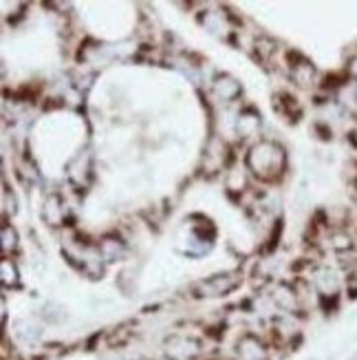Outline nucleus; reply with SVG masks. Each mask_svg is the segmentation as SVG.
Masks as SVG:
<instances>
[{"mask_svg": "<svg viewBox=\"0 0 357 360\" xmlns=\"http://www.w3.org/2000/svg\"><path fill=\"white\" fill-rule=\"evenodd\" d=\"M245 168L258 181L274 184L287 173V150L271 139H258L245 155Z\"/></svg>", "mask_w": 357, "mask_h": 360, "instance_id": "nucleus-1", "label": "nucleus"}, {"mask_svg": "<svg viewBox=\"0 0 357 360\" xmlns=\"http://www.w3.org/2000/svg\"><path fill=\"white\" fill-rule=\"evenodd\" d=\"M309 281H311L322 305H335L344 292V274L339 272V268H331V265H316Z\"/></svg>", "mask_w": 357, "mask_h": 360, "instance_id": "nucleus-2", "label": "nucleus"}, {"mask_svg": "<svg viewBox=\"0 0 357 360\" xmlns=\"http://www.w3.org/2000/svg\"><path fill=\"white\" fill-rule=\"evenodd\" d=\"M241 285V274L238 272H223V274H212L208 278H201L194 283L192 292L198 299H219V296H227Z\"/></svg>", "mask_w": 357, "mask_h": 360, "instance_id": "nucleus-3", "label": "nucleus"}, {"mask_svg": "<svg viewBox=\"0 0 357 360\" xmlns=\"http://www.w3.org/2000/svg\"><path fill=\"white\" fill-rule=\"evenodd\" d=\"M267 299L274 305V309H281V314H293V316L300 314V301H298V292L293 283L278 281V283L269 290Z\"/></svg>", "mask_w": 357, "mask_h": 360, "instance_id": "nucleus-4", "label": "nucleus"}, {"mask_svg": "<svg viewBox=\"0 0 357 360\" xmlns=\"http://www.w3.org/2000/svg\"><path fill=\"white\" fill-rule=\"evenodd\" d=\"M201 354V342L192 336L175 334L166 340V358L168 360H194Z\"/></svg>", "mask_w": 357, "mask_h": 360, "instance_id": "nucleus-5", "label": "nucleus"}, {"mask_svg": "<svg viewBox=\"0 0 357 360\" xmlns=\"http://www.w3.org/2000/svg\"><path fill=\"white\" fill-rule=\"evenodd\" d=\"M289 77L298 89H314L318 84L320 73L311 60L296 56V60H291V65H289Z\"/></svg>", "mask_w": 357, "mask_h": 360, "instance_id": "nucleus-6", "label": "nucleus"}, {"mask_svg": "<svg viewBox=\"0 0 357 360\" xmlns=\"http://www.w3.org/2000/svg\"><path fill=\"white\" fill-rule=\"evenodd\" d=\"M236 360H269L267 342L252 332L243 334L236 342Z\"/></svg>", "mask_w": 357, "mask_h": 360, "instance_id": "nucleus-7", "label": "nucleus"}, {"mask_svg": "<svg viewBox=\"0 0 357 360\" xmlns=\"http://www.w3.org/2000/svg\"><path fill=\"white\" fill-rule=\"evenodd\" d=\"M42 217L44 221L49 224L51 228H60L65 226L67 221V201L62 199V195L51 193L49 197L44 199V206H42Z\"/></svg>", "mask_w": 357, "mask_h": 360, "instance_id": "nucleus-8", "label": "nucleus"}, {"mask_svg": "<svg viewBox=\"0 0 357 360\" xmlns=\"http://www.w3.org/2000/svg\"><path fill=\"white\" fill-rule=\"evenodd\" d=\"M212 93L221 102H234V100L241 98L243 86H241V82L236 80V77L223 73V75H216L212 80Z\"/></svg>", "mask_w": 357, "mask_h": 360, "instance_id": "nucleus-9", "label": "nucleus"}, {"mask_svg": "<svg viewBox=\"0 0 357 360\" xmlns=\"http://www.w3.org/2000/svg\"><path fill=\"white\" fill-rule=\"evenodd\" d=\"M201 25H203L210 34L219 36V38H227L231 34V25H229V18L227 13L221 11V9H212V11H206L201 15Z\"/></svg>", "mask_w": 357, "mask_h": 360, "instance_id": "nucleus-10", "label": "nucleus"}, {"mask_svg": "<svg viewBox=\"0 0 357 360\" xmlns=\"http://www.w3.org/2000/svg\"><path fill=\"white\" fill-rule=\"evenodd\" d=\"M324 241H327V245L333 250V252L339 257V255H349L355 250V239L353 234L346 230V228H333L327 232V237H324Z\"/></svg>", "mask_w": 357, "mask_h": 360, "instance_id": "nucleus-11", "label": "nucleus"}, {"mask_svg": "<svg viewBox=\"0 0 357 360\" xmlns=\"http://www.w3.org/2000/svg\"><path fill=\"white\" fill-rule=\"evenodd\" d=\"M260 131V113H256L254 108H245L236 117V133L241 139H252Z\"/></svg>", "mask_w": 357, "mask_h": 360, "instance_id": "nucleus-12", "label": "nucleus"}, {"mask_svg": "<svg viewBox=\"0 0 357 360\" xmlns=\"http://www.w3.org/2000/svg\"><path fill=\"white\" fill-rule=\"evenodd\" d=\"M69 179L80 188L88 184V179H90V155L88 153L77 155V158L69 164Z\"/></svg>", "mask_w": 357, "mask_h": 360, "instance_id": "nucleus-13", "label": "nucleus"}, {"mask_svg": "<svg viewBox=\"0 0 357 360\" xmlns=\"http://www.w3.org/2000/svg\"><path fill=\"white\" fill-rule=\"evenodd\" d=\"M102 257L106 259V263L111 261H119L126 257V243H123L119 237H115V234H106V237L97 243Z\"/></svg>", "mask_w": 357, "mask_h": 360, "instance_id": "nucleus-14", "label": "nucleus"}, {"mask_svg": "<svg viewBox=\"0 0 357 360\" xmlns=\"http://www.w3.org/2000/svg\"><path fill=\"white\" fill-rule=\"evenodd\" d=\"M0 281H3V288H7V290L20 285L18 265H15L9 257H3V261H0Z\"/></svg>", "mask_w": 357, "mask_h": 360, "instance_id": "nucleus-15", "label": "nucleus"}, {"mask_svg": "<svg viewBox=\"0 0 357 360\" xmlns=\"http://www.w3.org/2000/svg\"><path fill=\"white\" fill-rule=\"evenodd\" d=\"M276 49H278V44L269 36H258L254 40V51H256L258 60H262V62H269L276 56Z\"/></svg>", "mask_w": 357, "mask_h": 360, "instance_id": "nucleus-16", "label": "nucleus"}, {"mask_svg": "<svg viewBox=\"0 0 357 360\" xmlns=\"http://www.w3.org/2000/svg\"><path fill=\"white\" fill-rule=\"evenodd\" d=\"M15 250H18V232H15L13 226L5 224L3 226V255L11 257Z\"/></svg>", "mask_w": 357, "mask_h": 360, "instance_id": "nucleus-17", "label": "nucleus"}, {"mask_svg": "<svg viewBox=\"0 0 357 360\" xmlns=\"http://www.w3.org/2000/svg\"><path fill=\"white\" fill-rule=\"evenodd\" d=\"M227 191L229 193H243L245 191V188H247V179H245V173H243V170H229V173H227Z\"/></svg>", "mask_w": 357, "mask_h": 360, "instance_id": "nucleus-18", "label": "nucleus"}, {"mask_svg": "<svg viewBox=\"0 0 357 360\" xmlns=\"http://www.w3.org/2000/svg\"><path fill=\"white\" fill-rule=\"evenodd\" d=\"M349 142H351V146L357 150V122H355L353 127L349 129Z\"/></svg>", "mask_w": 357, "mask_h": 360, "instance_id": "nucleus-19", "label": "nucleus"}, {"mask_svg": "<svg viewBox=\"0 0 357 360\" xmlns=\"http://www.w3.org/2000/svg\"><path fill=\"white\" fill-rule=\"evenodd\" d=\"M353 199H355V203H357V179L353 181Z\"/></svg>", "mask_w": 357, "mask_h": 360, "instance_id": "nucleus-20", "label": "nucleus"}]
</instances>
